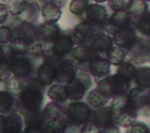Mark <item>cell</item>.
<instances>
[{
  "instance_id": "1",
  "label": "cell",
  "mask_w": 150,
  "mask_h": 133,
  "mask_svg": "<svg viewBox=\"0 0 150 133\" xmlns=\"http://www.w3.org/2000/svg\"><path fill=\"white\" fill-rule=\"evenodd\" d=\"M43 87L36 78L30 81L19 95L18 105L25 114L40 109L43 100Z\"/></svg>"
},
{
  "instance_id": "2",
  "label": "cell",
  "mask_w": 150,
  "mask_h": 133,
  "mask_svg": "<svg viewBox=\"0 0 150 133\" xmlns=\"http://www.w3.org/2000/svg\"><path fill=\"white\" fill-rule=\"evenodd\" d=\"M129 87L130 82L117 74L107 77L97 84V88L110 98L125 95Z\"/></svg>"
},
{
  "instance_id": "3",
  "label": "cell",
  "mask_w": 150,
  "mask_h": 133,
  "mask_svg": "<svg viewBox=\"0 0 150 133\" xmlns=\"http://www.w3.org/2000/svg\"><path fill=\"white\" fill-rule=\"evenodd\" d=\"M135 26V22L125 9L115 11L109 19L103 24L101 28L107 33L114 35L119 29Z\"/></svg>"
},
{
  "instance_id": "4",
  "label": "cell",
  "mask_w": 150,
  "mask_h": 133,
  "mask_svg": "<svg viewBox=\"0 0 150 133\" xmlns=\"http://www.w3.org/2000/svg\"><path fill=\"white\" fill-rule=\"evenodd\" d=\"M67 124L76 127L84 125L92 116L90 107L84 102L75 101L70 103L67 109Z\"/></svg>"
},
{
  "instance_id": "5",
  "label": "cell",
  "mask_w": 150,
  "mask_h": 133,
  "mask_svg": "<svg viewBox=\"0 0 150 133\" xmlns=\"http://www.w3.org/2000/svg\"><path fill=\"white\" fill-rule=\"evenodd\" d=\"M91 84L90 75L84 72H80L66 85L68 98L77 101L81 99L84 95Z\"/></svg>"
},
{
  "instance_id": "6",
  "label": "cell",
  "mask_w": 150,
  "mask_h": 133,
  "mask_svg": "<svg viewBox=\"0 0 150 133\" xmlns=\"http://www.w3.org/2000/svg\"><path fill=\"white\" fill-rule=\"evenodd\" d=\"M93 121L101 129V132H119L115 122V114L110 107H101L93 114Z\"/></svg>"
},
{
  "instance_id": "7",
  "label": "cell",
  "mask_w": 150,
  "mask_h": 133,
  "mask_svg": "<svg viewBox=\"0 0 150 133\" xmlns=\"http://www.w3.org/2000/svg\"><path fill=\"white\" fill-rule=\"evenodd\" d=\"M61 59L53 56H45L43 62L37 69V79L43 85L51 84L55 79L56 73V65L59 61Z\"/></svg>"
},
{
  "instance_id": "8",
  "label": "cell",
  "mask_w": 150,
  "mask_h": 133,
  "mask_svg": "<svg viewBox=\"0 0 150 133\" xmlns=\"http://www.w3.org/2000/svg\"><path fill=\"white\" fill-rule=\"evenodd\" d=\"M8 58L11 71L15 76L25 77L30 74L32 67L30 59L26 54L13 53L10 48Z\"/></svg>"
},
{
  "instance_id": "9",
  "label": "cell",
  "mask_w": 150,
  "mask_h": 133,
  "mask_svg": "<svg viewBox=\"0 0 150 133\" xmlns=\"http://www.w3.org/2000/svg\"><path fill=\"white\" fill-rule=\"evenodd\" d=\"M101 26H96L87 19L77 24L71 32V37L75 44L84 45L91 41L96 34V28Z\"/></svg>"
},
{
  "instance_id": "10",
  "label": "cell",
  "mask_w": 150,
  "mask_h": 133,
  "mask_svg": "<svg viewBox=\"0 0 150 133\" xmlns=\"http://www.w3.org/2000/svg\"><path fill=\"white\" fill-rule=\"evenodd\" d=\"M46 118L42 111L37 110L25 114L24 133L44 132Z\"/></svg>"
},
{
  "instance_id": "11",
  "label": "cell",
  "mask_w": 150,
  "mask_h": 133,
  "mask_svg": "<svg viewBox=\"0 0 150 133\" xmlns=\"http://www.w3.org/2000/svg\"><path fill=\"white\" fill-rule=\"evenodd\" d=\"M150 53V45L142 38H137L134 44L128 49V57L137 64L146 62Z\"/></svg>"
},
{
  "instance_id": "12",
  "label": "cell",
  "mask_w": 150,
  "mask_h": 133,
  "mask_svg": "<svg viewBox=\"0 0 150 133\" xmlns=\"http://www.w3.org/2000/svg\"><path fill=\"white\" fill-rule=\"evenodd\" d=\"M12 32L13 38L22 39L29 44L39 39L38 27L30 22L22 21L15 26Z\"/></svg>"
},
{
  "instance_id": "13",
  "label": "cell",
  "mask_w": 150,
  "mask_h": 133,
  "mask_svg": "<svg viewBox=\"0 0 150 133\" xmlns=\"http://www.w3.org/2000/svg\"><path fill=\"white\" fill-rule=\"evenodd\" d=\"M39 39L46 43H54L61 35L60 26L56 22L45 21L38 26Z\"/></svg>"
},
{
  "instance_id": "14",
  "label": "cell",
  "mask_w": 150,
  "mask_h": 133,
  "mask_svg": "<svg viewBox=\"0 0 150 133\" xmlns=\"http://www.w3.org/2000/svg\"><path fill=\"white\" fill-rule=\"evenodd\" d=\"M74 44L71 33H62L61 35L53 43L52 48L53 55L62 59L71 52Z\"/></svg>"
},
{
  "instance_id": "15",
  "label": "cell",
  "mask_w": 150,
  "mask_h": 133,
  "mask_svg": "<svg viewBox=\"0 0 150 133\" xmlns=\"http://www.w3.org/2000/svg\"><path fill=\"white\" fill-rule=\"evenodd\" d=\"M76 69L73 62L69 59H60L56 65L54 81L64 84L71 81L76 75Z\"/></svg>"
},
{
  "instance_id": "16",
  "label": "cell",
  "mask_w": 150,
  "mask_h": 133,
  "mask_svg": "<svg viewBox=\"0 0 150 133\" xmlns=\"http://www.w3.org/2000/svg\"><path fill=\"white\" fill-rule=\"evenodd\" d=\"M23 128V122L21 117L17 114L10 112L6 116L2 114L0 116L1 132L18 133Z\"/></svg>"
},
{
  "instance_id": "17",
  "label": "cell",
  "mask_w": 150,
  "mask_h": 133,
  "mask_svg": "<svg viewBox=\"0 0 150 133\" xmlns=\"http://www.w3.org/2000/svg\"><path fill=\"white\" fill-rule=\"evenodd\" d=\"M135 26L131 25L119 29L113 35V41L119 47L129 48L137 39Z\"/></svg>"
},
{
  "instance_id": "18",
  "label": "cell",
  "mask_w": 150,
  "mask_h": 133,
  "mask_svg": "<svg viewBox=\"0 0 150 133\" xmlns=\"http://www.w3.org/2000/svg\"><path fill=\"white\" fill-rule=\"evenodd\" d=\"M146 94V89L139 87L131 89L127 95V105L137 111L144 108L147 105Z\"/></svg>"
},
{
  "instance_id": "19",
  "label": "cell",
  "mask_w": 150,
  "mask_h": 133,
  "mask_svg": "<svg viewBox=\"0 0 150 133\" xmlns=\"http://www.w3.org/2000/svg\"><path fill=\"white\" fill-rule=\"evenodd\" d=\"M107 11L105 8L99 4L88 5L86 11L87 21L96 26H101L107 19Z\"/></svg>"
},
{
  "instance_id": "20",
  "label": "cell",
  "mask_w": 150,
  "mask_h": 133,
  "mask_svg": "<svg viewBox=\"0 0 150 133\" xmlns=\"http://www.w3.org/2000/svg\"><path fill=\"white\" fill-rule=\"evenodd\" d=\"M88 69L94 77L100 78L110 74L111 71L110 63L107 59L103 58L99 55L89 62Z\"/></svg>"
},
{
  "instance_id": "21",
  "label": "cell",
  "mask_w": 150,
  "mask_h": 133,
  "mask_svg": "<svg viewBox=\"0 0 150 133\" xmlns=\"http://www.w3.org/2000/svg\"><path fill=\"white\" fill-rule=\"evenodd\" d=\"M71 56L80 63L90 62L93 58L99 56L91 46L87 45H79L73 49Z\"/></svg>"
},
{
  "instance_id": "22",
  "label": "cell",
  "mask_w": 150,
  "mask_h": 133,
  "mask_svg": "<svg viewBox=\"0 0 150 133\" xmlns=\"http://www.w3.org/2000/svg\"><path fill=\"white\" fill-rule=\"evenodd\" d=\"M46 120L60 119L65 120L67 123V113L60 104L55 102H49L43 110Z\"/></svg>"
},
{
  "instance_id": "23",
  "label": "cell",
  "mask_w": 150,
  "mask_h": 133,
  "mask_svg": "<svg viewBox=\"0 0 150 133\" xmlns=\"http://www.w3.org/2000/svg\"><path fill=\"white\" fill-rule=\"evenodd\" d=\"M137 117V111L129 108L127 104L118 113L115 114V122L118 126L128 128L133 123Z\"/></svg>"
},
{
  "instance_id": "24",
  "label": "cell",
  "mask_w": 150,
  "mask_h": 133,
  "mask_svg": "<svg viewBox=\"0 0 150 133\" xmlns=\"http://www.w3.org/2000/svg\"><path fill=\"white\" fill-rule=\"evenodd\" d=\"M90 46L97 52H107L112 47V39L108 35L98 33L90 41Z\"/></svg>"
},
{
  "instance_id": "25",
  "label": "cell",
  "mask_w": 150,
  "mask_h": 133,
  "mask_svg": "<svg viewBox=\"0 0 150 133\" xmlns=\"http://www.w3.org/2000/svg\"><path fill=\"white\" fill-rule=\"evenodd\" d=\"M61 15L60 8L53 2L46 3L42 7V16L45 21L55 23L59 21Z\"/></svg>"
},
{
  "instance_id": "26",
  "label": "cell",
  "mask_w": 150,
  "mask_h": 133,
  "mask_svg": "<svg viewBox=\"0 0 150 133\" xmlns=\"http://www.w3.org/2000/svg\"><path fill=\"white\" fill-rule=\"evenodd\" d=\"M126 10L133 18H138L148 11V4L142 0H128Z\"/></svg>"
},
{
  "instance_id": "27",
  "label": "cell",
  "mask_w": 150,
  "mask_h": 133,
  "mask_svg": "<svg viewBox=\"0 0 150 133\" xmlns=\"http://www.w3.org/2000/svg\"><path fill=\"white\" fill-rule=\"evenodd\" d=\"M110 97L98 88L92 90L87 97V102L93 108H101L109 101Z\"/></svg>"
},
{
  "instance_id": "28",
  "label": "cell",
  "mask_w": 150,
  "mask_h": 133,
  "mask_svg": "<svg viewBox=\"0 0 150 133\" xmlns=\"http://www.w3.org/2000/svg\"><path fill=\"white\" fill-rule=\"evenodd\" d=\"M18 105L12 95L7 91H1L0 95V112L1 114H8L15 112V109H16Z\"/></svg>"
},
{
  "instance_id": "29",
  "label": "cell",
  "mask_w": 150,
  "mask_h": 133,
  "mask_svg": "<svg viewBox=\"0 0 150 133\" xmlns=\"http://www.w3.org/2000/svg\"><path fill=\"white\" fill-rule=\"evenodd\" d=\"M134 81L138 87L150 89V66H143L137 69Z\"/></svg>"
},
{
  "instance_id": "30",
  "label": "cell",
  "mask_w": 150,
  "mask_h": 133,
  "mask_svg": "<svg viewBox=\"0 0 150 133\" xmlns=\"http://www.w3.org/2000/svg\"><path fill=\"white\" fill-rule=\"evenodd\" d=\"M40 8L36 2H28L24 11L19 15V18L22 21H28L34 22L39 16Z\"/></svg>"
},
{
  "instance_id": "31",
  "label": "cell",
  "mask_w": 150,
  "mask_h": 133,
  "mask_svg": "<svg viewBox=\"0 0 150 133\" xmlns=\"http://www.w3.org/2000/svg\"><path fill=\"white\" fill-rule=\"evenodd\" d=\"M47 95L54 101L63 102L68 98L66 85L55 84L52 85L48 91Z\"/></svg>"
},
{
  "instance_id": "32",
  "label": "cell",
  "mask_w": 150,
  "mask_h": 133,
  "mask_svg": "<svg viewBox=\"0 0 150 133\" xmlns=\"http://www.w3.org/2000/svg\"><path fill=\"white\" fill-rule=\"evenodd\" d=\"M135 28L142 35L150 38V11H147L137 19Z\"/></svg>"
},
{
  "instance_id": "33",
  "label": "cell",
  "mask_w": 150,
  "mask_h": 133,
  "mask_svg": "<svg viewBox=\"0 0 150 133\" xmlns=\"http://www.w3.org/2000/svg\"><path fill=\"white\" fill-rule=\"evenodd\" d=\"M67 122L60 119L48 120L44 127V132L46 133H63L67 129Z\"/></svg>"
},
{
  "instance_id": "34",
  "label": "cell",
  "mask_w": 150,
  "mask_h": 133,
  "mask_svg": "<svg viewBox=\"0 0 150 133\" xmlns=\"http://www.w3.org/2000/svg\"><path fill=\"white\" fill-rule=\"evenodd\" d=\"M19 78L15 76L5 81L6 91L14 96L19 95L25 87L23 82Z\"/></svg>"
},
{
  "instance_id": "35",
  "label": "cell",
  "mask_w": 150,
  "mask_h": 133,
  "mask_svg": "<svg viewBox=\"0 0 150 133\" xmlns=\"http://www.w3.org/2000/svg\"><path fill=\"white\" fill-rule=\"evenodd\" d=\"M126 54L121 47H112L107 52V60L114 65H120L123 63Z\"/></svg>"
},
{
  "instance_id": "36",
  "label": "cell",
  "mask_w": 150,
  "mask_h": 133,
  "mask_svg": "<svg viewBox=\"0 0 150 133\" xmlns=\"http://www.w3.org/2000/svg\"><path fill=\"white\" fill-rule=\"evenodd\" d=\"M137 69L135 66L129 62H124L120 65L117 69V74L131 82L134 79Z\"/></svg>"
},
{
  "instance_id": "37",
  "label": "cell",
  "mask_w": 150,
  "mask_h": 133,
  "mask_svg": "<svg viewBox=\"0 0 150 133\" xmlns=\"http://www.w3.org/2000/svg\"><path fill=\"white\" fill-rule=\"evenodd\" d=\"M28 2L27 0H8L6 8L11 15L19 16L24 11Z\"/></svg>"
},
{
  "instance_id": "38",
  "label": "cell",
  "mask_w": 150,
  "mask_h": 133,
  "mask_svg": "<svg viewBox=\"0 0 150 133\" xmlns=\"http://www.w3.org/2000/svg\"><path fill=\"white\" fill-rule=\"evenodd\" d=\"M12 72L9 61L7 55L3 52L1 51V66H0V77L1 81H6Z\"/></svg>"
},
{
  "instance_id": "39",
  "label": "cell",
  "mask_w": 150,
  "mask_h": 133,
  "mask_svg": "<svg viewBox=\"0 0 150 133\" xmlns=\"http://www.w3.org/2000/svg\"><path fill=\"white\" fill-rule=\"evenodd\" d=\"M43 54V45L39 39L35 40L29 45L26 55L30 59H34L41 56Z\"/></svg>"
},
{
  "instance_id": "40",
  "label": "cell",
  "mask_w": 150,
  "mask_h": 133,
  "mask_svg": "<svg viewBox=\"0 0 150 133\" xmlns=\"http://www.w3.org/2000/svg\"><path fill=\"white\" fill-rule=\"evenodd\" d=\"M88 6L87 0H72L69 4V11L73 14L81 15L86 11Z\"/></svg>"
},
{
  "instance_id": "41",
  "label": "cell",
  "mask_w": 150,
  "mask_h": 133,
  "mask_svg": "<svg viewBox=\"0 0 150 133\" xmlns=\"http://www.w3.org/2000/svg\"><path fill=\"white\" fill-rule=\"evenodd\" d=\"M113 99L111 104V108L114 114L118 113L127 105V95H120L112 98Z\"/></svg>"
},
{
  "instance_id": "42",
  "label": "cell",
  "mask_w": 150,
  "mask_h": 133,
  "mask_svg": "<svg viewBox=\"0 0 150 133\" xmlns=\"http://www.w3.org/2000/svg\"><path fill=\"white\" fill-rule=\"evenodd\" d=\"M126 132L129 133H148L149 132V129L145 123L135 121L128 127Z\"/></svg>"
},
{
  "instance_id": "43",
  "label": "cell",
  "mask_w": 150,
  "mask_h": 133,
  "mask_svg": "<svg viewBox=\"0 0 150 133\" xmlns=\"http://www.w3.org/2000/svg\"><path fill=\"white\" fill-rule=\"evenodd\" d=\"M13 38V32L6 26H1L0 28V42L5 44L11 42Z\"/></svg>"
},
{
  "instance_id": "44",
  "label": "cell",
  "mask_w": 150,
  "mask_h": 133,
  "mask_svg": "<svg viewBox=\"0 0 150 133\" xmlns=\"http://www.w3.org/2000/svg\"><path fill=\"white\" fill-rule=\"evenodd\" d=\"M81 132H101V129L92 120L87 122L81 129Z\"/></svg>"
},
{
  "instance_id": "45",
  "label": "cell",
  "mask_w": 150,
  "mask_h": 133,
  "mask_svg": "<svg viewBox=\"0 0 150 133\" xmlns=\"http://www.w3.org/2000/svg\"><path fill=\"white\" fill-rule=\"evenodd\" d=\"M109 6L114 11L126 8V0H107Z\"/></svg>"
},
{
  "instance_id": "46",
  "label": "cell",
  "mask_w": 150,
  "mask_h": 133,
  "mask_svg": "<svg viewBox=\"0 0 150 133\" xmlns=\"http://www.w3.org/2000/svg\"><path fill=\"white\" fill-rule=\"evenodd\" d=\"M6 6L1 4H0V22L2 24L6 19L8 16V11H7Z\"/></svg>"
},
{
  "instance_id": "47",
  "label": "cell",
  "mask_w": 150,
  "mask_h": 133,
  "mask_svg": "<svg viewBox=\"0 0 150 133\" xmlns=\"http://www.w3.org/2000/svg\"><path fill=\"white\" fill-rule=\"evenodd\" d=\"M52 2L61 8L64 6L66 3V0H53Z\"/></svg>"
},
{
  "instance_id": "48",
  "label": "cell",
  "mask_w": 150,
  "mask_h": 133,
  "mask_svg": "<svg viewBox=\"0 0 150 133\" xmlns=\"http://www.w3.org/2000/svg\"><path fill=\"white\" fill-rule=\"evenodd\" d=\"M146 103L147 105H148L149 106H150V89L146 91Z\"/></svg>"
},
{
  "instance_id": "49",
  "label": "cell",
  "mask_w": 150,
  "mask_h": 133,
  "mask_svg": "<svg viewBox=\"0 0 150 133\" xmlns=\"http://www.w3.org/2000/svg\"><path fill=\"white\" fill-rule=\"evenodd\" d=\"M41 2H44V3H48V2H52L53 0H40Z\"/></svg>"
},
{
  "instance_id": "50",
  "label": "cell",
  "mask_w": 150,
  "mask_h": 133,
  "mask_svg": "<svg viewBox=\"0 0 150 133\" xmlns=\"http://www.w3.org/2000/svg\"><path fill=\"white\" fill-rule=\"evenodd\" d=\"M94 1L97 2H98V3H102V2H104L107 0H94Z\"/></svg>"
},
{
  "instance_id": "51",
  "label": "cell",
  "mask_w": 150,
  "mask_h": 133,
  "mask_svg": "<svg viewBox=\"0 0 150 133\" xmlns=\"http://www.w3.org/2000/svg\"><path fill=\"white\" fill-rule=\"evenodd\" d=\"M148 4V11H150V2H149V4Z\"/></svg>"
},
{
  "instance_id": "52",
  "label": "cell",
  "mask_w": 150,
  "mask_h": 133,
  "mask_svg": "<svg viewBox=\"0 0 150 133\" xmlns=\"http://www.w3.org/2000/svg\"><path fill=\"white\" fill-rule=\"evenodd\" d=\"M142 1H145V2H150V0H142Z\"/></svg>"
},
{
  "instance_id": "53",
  "label": "cell",
  "mask_w": 150,
  "mask_h": 133,
  "mask_svg": "<svg viewBox=\"0 0 150 133\" xmlns=\"http://www.w3.org/2000/svg\"><path fill=\"white\" fill-rule=\"evenodd\" d=\"M149 42H150V41H149Z\"/></svg>"
}]
</instances>
